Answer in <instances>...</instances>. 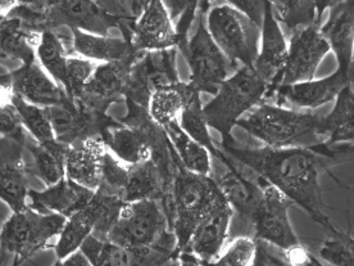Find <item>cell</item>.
Instances as JSON below:
<instances>
[{"label": "cell", "instance_id": "d6986e66", "mask_svg": "<svg viewBox=\"0 0 354 266\" xmlns=\"http://www.w3.org/2000/svg\"><path fill=\"white\" fill-rule=\"evenodd\" d=\"M288 57V40L283 27L274 16L271 3L266 9L261 26L259 53L254 62V70L270 85L268 90L280 84L283 66Z\"/></svg>", "mask_w": 354, "mask_h": 266}, {"label": "cell", "instance_id": "d6a6232c", "mask_svg": "<svg viewBox=\"0 0 354 266\" xmlns=\"http://www.w3.org/2000/svg\"><path fill=\"white\" fill-rule=\"evenodd\" d=\"M270 3L277 21L289 35L301 27L317 22L316 0H270Z\"/></svg>", "mask_w": 354, "mask_h": 266}, {"label": "cell", "instance_id": "e0dca14e", "mask_svg": "<svg viewBox=\"0 0 354 266\" xmlns=\"http://www.w3.org/2000/svg\"><path fill=\"white\" fill-rule=\"evenodd\" d=\"M232 216L234 211L223 195L211 213L198 224L184 249L194 254L203 265L213 264V261L221 254L227 237H230Z\"/></svg>", "mask_w": 354, "mask_h": 266}, {"label": "cell", "instance_id": "681fc988", "mask_svg": "<svg viewBox=\"0 0 354 266\" xmlns=\"http://www.w3.org/2000/svg\"><path fill=\"white\" fill-rule=\"evenodd\" d=\"M349 81H351V82H354V58L353 62H352V66H351V70H349Z\"/></svg>", "mask_w": 354, "mask_h": 266}, {"label": "cell", "instance_id": "484cf974", "mask_svg": "<svg viewBox=\"0 0 354 266\" xmlns=\"http://www.w3.org/2000/svg\"><path fill=\"white\" fill-rule=\"evenodd\" d=\"M40 34L25 26L17 17L1 18L0 58L17 61L21 64L35 61Z\"/></svg>", "mask_w": 354, "mask_h": 266}, {"label": "cell", "instance_id": "7a4b0ae2", "mask_svg": "<svg viewBox=\"0 0 354 266\" xmlns=\"http://www.w3.org/2000/svg\"><path fill=\"white\" fill-rule=\"evenodd\" d=\"M174 157L175 172L169 198L163 206L169 215L171 229L176 236L178 255L187 246L198 224L211 213L223 195L211 175H202L185 169L175 150Z\"/></svg>", "mask_w": 354, "mask_h": 266}, {"label": "cell", "instance_id": "9c48e42d", "mask_svg": "<svg viewBox=\"0 0 354 266\" xmlns=\"http://www.w3.org/2000/svg\"><path fill=\"white\" fill-rule=\"evenodd\" d=\"M194 33L178 51L185 57L190 70L189 84L202 93L214 96L222 82L236 67L213 40L205 25V12L198 9Z\"/></svg>", "mask_w": 354, "mask_h": 266}, {"label": "cell", "instance_id": "f35d334b", "mask_svg": "<svg viewBox=\"0 0 354 266\" xmlns=\"http://www.w3.org/2000/svg\"><path fill=\"white\" fill-rule=\"evenodd\" d=\"M135 265L133 249H126L115 242L104 240L97 256L95 266H130Z\"/></svg>", "mask_w": 354, "mask_h": 266}, {"label": "cell", "instance_id": "7dc6e473", "mask_svg": "<svg viewBox=\"0 0 354 266\" xmlns=\"http://www.w3.org/2000/svg\"><path fill=\"white\" fill-rule=\"evenodd\" d=\"M18 7V0H0V18L8 17Z\"/></svg>", "mask_w": 354, "mask_h": 266}, {"label": "cell", "instance_id": "1f68e13d", "mask_svg": "<svg viewBox=\"0 0 354 266\" xmlns=\"http://www.w3.org/2000/svg\"><path fill=\"white\" fill-rule=\"evenodd\" d=\"M178 123L186 133L208 150L212 157L218 156L221 148L213 141L212 135L209 133V126L204 117L203 105L199 91L195 90L190 96L183 112L180 114Z\"/></svg>", "mask_w": 354, "mask_h": 266}, {"label": "cell", "instance_id": "2e32d148", "mask_svg": "<svg viewBox=\"0 0 354 266\" xmlns=\"http://www.w3.org/2000/svg\"><path fill=\"white\" fill-rule=\"evenodd\" d=\"M139 54L140 52H135L115 62L99 63L82 94L75 99H80L86 106L97 111L106 112V107L124 96L131 67Z\"/></svg>", "mask_w": 354, "mask_h": 266}, {"label": "cell", "instance_id": "d590c367", "mask_svg": "<svg viewBox=\"0 0 354 266\" xmlns=\"http://www.w3.org/2000/svg\"><path fill=\"white\" fill-rule=\"evenodd\" d=\"M99 62L91 61L84 57H68L67 72H66V84L64 90L68 97L79 98L94 72L97 70Z\"/></svg>", "mask_w": 354, "mask_h": 266}, {"label": "cell", "instance_id": "f6af8a7d", "mask_svg": "<svg viewBox=\"0 0 354 266\" xmlns=\"http://www.w3.org/2000/svg\"><path fill=\"white\" fill-rule=\"evenodd\" d=\"M18 6L43 13H49L52 10L50 0H18Z\"/></svg>", "mask_w": 354, "mask_h": 266}, {"label": "cell", "instance_id": "8d00e7d4", "mask_svg": "<svg viewBox=\"0 0 354 266\" xmlns=\"http://www.w3.org/2000/svg\"><path fill=\"white\" fill-rule=\"evenodd\" d=\"M256 255V240L250 236H238L231 238L226 249L213 261L216 265L250 266Z\"/></svg>", "mask_w": 354, "mask_h": 266}, {"label": "cell", "instance_id": "4dcf8cb0", "mask_svg": "<svg viewBox=\"0 0 354 266\" xmlns=\"http://www.w3.org/2000/svg\"><path fill=\"white\" fill-rule=\"evenodd\" d=\"M68 57L66 37L58 33V27L41 31L36 46V60L63 88L66 84Z\"/></svg>", "mask_w": 354, "mask_h": 266}, {"label": "cell", "instance_id": "ab89813d", "mask_svg": "<svg viewBox=\"0 0 354 266\" xmlns=\"http://www.w3.org/2000/svg\"><path fill=\"white\" fill-rule=\"evenodd\" d=\"M256 255L253 266H288L290 261L288 251L263 240H256Z\"/></svg>", "mask_w": 354, "mask_h": 266}, {"label": "cell", "instance_id": "3957f363", "mask_svg": "<svg viewBox=\"0 0 354 266\" xmlns=\"http://www.w3.org/2000/svg\"><path fill=\"white\" fill-rule=\"evenodd\" d=\"M321 120L322 116L263 100L243 116L236 126L267 147H312L322 143Z\"/></svg>", "mask_w": 354, "mask_h": 266}, {"label": "cell", "instance_id": "f907efd6", "mask_svg": "<svg viewBox=\"0 0 354 266\" xmlns=\"http://www.w3.org/2000/svg\"><path fill=\"white\" fill-rule=\"evenodd\" d=\"M0 21H1V18H0Z\"/></svg>", "mask_w": 354, "mask_h": 266}, {"label": "cell", "instance_id": "ba28073f", "mask_svg": "<svg viewBox=\"0 0 354 266\" xmlns=\"http://www.w3.org/2000/svg\"><path fill=\"white\" fill-rule=\"evenodd\" d=\"M213 40L236 67L254 66L259 53L261 28L227 3L214 1L205 13Z\"/></svg>", "mask_w": 354, "mask_h": 266}, {"label": "cell", "instance_id": "ee69618b", "mask_svg": "<svg viewBox=\"0 0 354 266\" xmlns=\"http://www.w3.org/2000/svg\"><path fill=\"white\" fill-rule=\"evenodd\" d=\"M58 264L64 266H91L90 260L86 258V255L82 252L81 249L73 251L68 256L61 260Z\"/></svg>", "mask_w": 354, "mask_h": 266}, {"label": "cell", "instance_id": "ffe728a7", "mask_svg": "<svg viewBox=\"0 0 354 266\" xmlns=\"http://www.w3.org/2000/svg\"><path fill=\"white\" fill-rule=\"evenodd\" d=\"M95 195L86 186H81L70 177H63L53 186H46L44 190L28 192V207L37 213H59L70 218L84 209Z\"/></svg>", "mask_w": 354, "mask_h": 266}, {"label": "cell", "instance_id": "b9f144b4", "mask_svg": "<svg viewBox=\"0 0 354 266\" xmlns=\"http://www.w3.org/2000/svg\"><path fill=\"white\" fill-rule=\"evenodd\" d=\"M15 97L12 71L0 64V106L12 105Z\"/></svg>", "mask_w": 354, "mask_h": 266}, {"label": "cell", "instance_id": "836d02e7", "mask_svg": "<svg viewBox=\"0 0 354 266\" xmlns=\"http://www.w3.org/2000/svg\"><path fill=\"white\" fill-rule=\"evenodd\" d=\"M12 103L17 111L19 120L24 125L25 130L31 135V138H34L35 141L40 143L49 142L55 139L53 127L44 107L30 103L16 94L13 97Z\"/></svg>", "mask_w": 354, "mask_h": 266}, {"label": "cell", "instance_id": "5bb4252c", "mask_svg": "<svg viewBox=\"0 0 354 266\" xmlns=\"http://www.w3.org/2000/svg\"><path fill=\"white\" fill-rule=\"evenodd\" d=\"M352 84L348 76L337 70L322 79H310L294 84H280L267 91L266 100L279 105L289 103L301 109H316L337 99L340 90Z\"/></svg>", "mask_w": 354, "mask_h": 266}, {"label": "cell", "instance_id": "44dd1931", "mask_svg": "<svg viewBox=\"0 0 354 266\" xmlns=\"http://www.w3.org/2000/svg\"><path fill=\"white\" fill-rule=\"evenodd\" d=\"M106 144L100 136H88L68 145L66 177L97 192L102 183Z\"/></svg>", "mask_w": 354, "mask_h": 266}, {"label": "cell", "instance_id": "5b68a950", "mask_svg": "<svg viewBox=\"0 0 354 266\" xmlns=\"http://www.w3.org/2000/svg\"><path fill=\"white\" fill-rule=\"evenodd\" d=\"M106 240L126 249L156 247L177 260V240L169 215L160 200H142L124 204Z\"/></svg>", "mask_w": 354, "mask_h": 266}, {"label": "cell", "instance_id": "f1b7e54d", "mask_svg": "<svg viewBox=\"0 0 354 266\" xmlns=\"http://www.w3.org/2000/svg\"><path fill=\"white\" fill-rule=\"evenodd\" d=\"M194 91L195 89L189 82L183 81L156 89L148 103V112L151 120L160 127L178 120L180 114Z\"/></svg>", "mask_w": 354, "mask_h": 266}, {"label": "cell", "instance_id": "60d3db41", "mask_svg": "<svg viewBox=\"0 0 354 266\" xmlns=\"http://www.w3.org/2000/svg\"><path fill=\"white\" fill-rule=\"evenodd\" d=\"M232 8L241 12L244 16L253 21L259 28L265 18L266 9L270 0H223Z\"/></svg>", "mask_w": 354, "mask_h": 266}, {"label": "cell", "instance_id": "8fae6325", "mask_svg": "<svg viewBox=\"0 0 354 266\" xmlns=\"http://www.w3.org/2000/svg\"><path fill=\"white\" fill-rule=\"evenodd\" d=\"M292 201L272 184L267 183L252 218V236L289 251L301 246L289 219Z\"/></svg>", "mask_w": 354, "mask_h": 266}, {"label": "cell", "instance_id": "7c38bea8", "mask_svg": "<svg viewBox=\"0 0 354 266\" xmlns=\"http://www.w3.org/2000/svg\"><path fill=\"white\" fill-rule=\"evenodd\" d=\"M319 25L321 24L317 22L310 24L289 35L288 57L280 84H294L315 79L319 64L331 52V46Z\"/></svg>", "mask_w": 354, "mask_h": 266}, {"label": "cell", "instance_id": "9a60e30c", "mask_svg": "<svg viewBox=\"0 0 354 266\" xmlns=\"http://www.w3.org/2000/svg\"><path fill=\"white\" fill-rule=\"evenodd\" d=\"M139 52L177 48L176 27L162 0H147L129 39Z\"/></svg>", "mask_w": 354, "mask_h": 266}, {"label": "cell", "instance_id": "8992f818", "mask_svg": "<svg viewBox=\"0 0 354 266\" xmlns=\"http://www.w3.org/2000/svg\"><path fill=\"white\" fill-rule=\"evenodd\" d=\"M221 148V147H220ZM211 177L231 206L230 237L252 236V218L268 181L223 150L212 157Z\"/></svg>", "mask_w": 354, "mask_h": 266}, {"label": "cell", "instance_id": "6da1fadb", "mask_svg": "<svg viewBox=\"0 0 354 266\" xmlns=\"http://www.w3.org/2000/svg\"><path fill=\"white\" fill-rule=\"evenodd\" d=\"M238 144H221L220 147L231 157L265 177L325 231L331 234L339 231L324 213L322 189L319 186V177L328 171L330 163H335L334 161L312 147L272 148L263 145L261 148H249Z\"/></svg>", "mask_w": 354, "mask_h": 266}, {"label": "cell", "instance_id": "83f0119b", "mask_svg": "<svg viewBox=\"0 0 354 266\" xmlns=\"http://www.w3.org/2000/svg\"><path fill=\"white\" fill-rule=\"evenodd\" d=\"M25 143V147L31 153L34 160V172L45 186H53L66 177V156L68 145L53 139L49 142H37L34 138Z\"/></svg>", "mask_w": 354, "mask_h": 266}, {"label": "cell", "instance_id": "c3c4849f", "mask_svg": "<svg viewBox=\"0 0 354 266\" xmlns=\"http://www.w3.org/2000/svg\"><path fill=\"white\" fill-rule=\"evenodd\" d=\"M126 1H133V8H138L139 7L140 10H142L147 0H126Z\"/></svg>", "mask_w": 354, "mask_h": 266}, {"label": "cell", "instance_id": "30bf717a", "mask_svg": "<svg viewBox=\"0 0 354 266\" xmlns=\"http://www.w3.org/2000/svg\"><path fill=\"white\" fill-rule=\"evenodd\" d=\"M177 48L140 52L133 62L124 97L127 102L148 109L156 89L180 81L177 73Z\"/></svg>", "mask_w": 354, "mask_h": 266}, {"label": "cell", "instance_id": "e575fe53", "mask_svg": "<svg viewBox=\"0 0 354 266\" xmlns=\"http://www.w3.org/2000/svg\"><path fill=\"white\" fill-rule=\"evenodd\" d=\"M319 249V258L330 265L354 266V237L339 231Z\"/></svg>", "mask_w": 354, "mask_h": 266}, {"label": "cell", "instance_id": "7bdbcfd3", "mask_svg": "<svg viewBox=\"0 0 354 266\" xmlns=\"http://www.w3.org/2000/svg\"><path fill=\"white\" fill-rule=\"evenodd\" d=\"M325 153L335 162L346 161L349 157H354V144H334L325 145Z\"/></svg>", "mask_w": 354, "mask_h": 266}, {"label": "cell", "instance_id": "74e56055", "mask_svg": "<svg viewBox=\"0 0 354 266\" xmlns=\"http://www.w3.org/2000/svg\"><path fill=\"white\" fill-rule=\"evenodd\" d=\"M0 135L3 138L21 143L25 147L27 135L13 103L8 106H0Z\"/></svg>", "mask_w": 354, "mask_h": 266}, {"label": "cell", "instance_id": "ac0fdd59", "mask_svg": "<svg viewBox=\"0 0 354 266\" xmlns=\"http://www.w3.org/2000/svg\"><path fill=\"white\" fill-rule=\"evenodd\" d=\"M22 148L13 139L0 141V200L12 213L28 207V169L22 159Z\"/></svg>", "mask_w": 354, "mask_h": 266}, {"label": "cell", "instance_id": "603a6c76", "mask_svg": "<svg viewBox=\"0 0 354 266\" xmlns=\"http://www.w3.org/2000/svg\"><path fill=\"white\" fill-rule=\"evenodd\" d=\"M328 10V19L319 28L335 54L337 70L349 79L354 58V0H343Z\"/></svg>", "mask_w": 354, "mask_h": 266}, {"label": "cell", "instance_id": "277c9868", "mask_svg": "<svg viewBox=\"0 0 354 266\" xmlns=\"http://www.w3.org/2000/svg\"><path fill=\"white\" fill-rule=\"evenodd\" d=\"M268 87L252 66H240L222 82L212 99L203 106L205 121L209 129L220 133L222 144L238 143L232 135L234 127L243 116L266 100Z\"/></svg>", "mask_w": 354, "mask_h": 266}, {"label": "cell", "instance_id": "52a82bcc", "mask_svg": "<svg viewBox=\"0 0 354 266\" xmlns=\"http://www.w3.org/2000/svg\"><path fill=\"white\" fill-rule=\"evenodd\" d=\"M67 218L59 213H37L31 207L12 213L0 229V252L21 264L46 249L59 236Z\"/></svg>", "mask_w": 354, "mask_h": 266}, {"label": "cell", "instance_id": "d4e9b609", "mask_svg": "<svg viewBox=\"0 0 354 266\" xmlns=\"http://www.w3.org/2000/svg\"><path fill=\"white\" fill-rule=\"evenodd\" d=\"M322 144H354V90L346 84L335 99L334 108L321 120Z\"/></svg>", "mask_w": 354, "mask_h": 266}, {"label": "cell", "instance_id": "7402d4cb", "mask_svg": "<svg viewBox=\"0 0 354 266\" xmlns=\"http://www.w3.org/2000/svg\"><path fill=\"white\" fill-rule=\"evenodd\" d=\"M15 94L40 107L54 106L68 99L62 85L45 71L37 60L12 71Z\"/></svg>", "mask_w": 354, "mask_h": 266}, {"label": "cell", "instance_id": "bcb514c9", "mask_svg": "<svg viewBox=\"0 0 354 266\" xmlns=\"http://www.w3.org/2000/svg\"><path fill=\"white\" fill-rule=\"evenodd\" d=\"M340 1H343V0H316V4H317V22L321 24V19H322L324 13L328 9L335 7Z\"/></svg>", "mask_w": 354, "mask_h": 266}, {"label": "cell", "instance_id": "4316f807", "mask_svg": "<svg viewBox=\"0 0 354 266\" xmlns=\"http://www.w3.org/2000/svg\"><path fill=\"white\" fill-rule=\"evenodd\" d=\"M100 213V195L95 192L91 201L80 211L67 218L55 243V255L61 261L71 252L80 249L82 242L93 233Z\"/></svg>", "mask_w": 354, "mask_h": 266}, {"label": "cell", "instance_id": "4fadbf2b", "mask_svg": "<svg viewBox=\"0 0 354 266\" xmlns=\"http://www.w3.org/2000/svg\"><path fill=\"white\" fill-rule=\"evenodd\" d=\"M50 1L53 28L67 26L99 35H109L113 28H124V17L103 8L97 0Z\"/></svg>", "mask_w": 354, "mask_h": 266}, {"label": "cell", "instance_id": "f546056e", "mask_svg": "<svg viewBox=\"0 0 354 266\" xmlns=\"http://www.w3.org/2000/svg\"><path fill=\"white\" fill-rule=\"evenodd\" d=\"M163 130L167 135L172 148L176 152L178 160L185 169L202 175H211V153L201 143L196 142L186 133L178 120L163 126Z\"/></svg>", "mask_w": 354, "mask_h": 266}, {"label": "cell", "instance_id": "cb8c5ba5", "mask_svg": "<svg viewBox=\"0 0 354 266\" xmlns=\"http://www.w3.org/2000/svg\"><path fill=\"white\" fill-rule=\"evenodd\" d=\"M71 49L80 57L99 63L115 62L139 52L129 39L99 35L71 28Z\"/></svg>", "mask_w": 354, "mask_h": 266}]
</instances>
